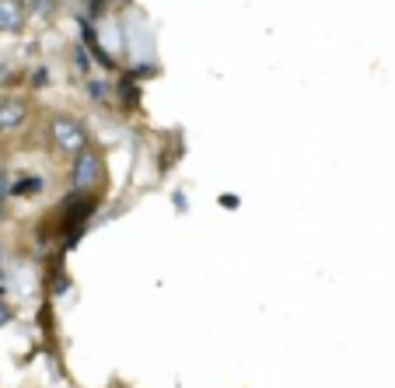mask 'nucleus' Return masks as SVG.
I'll return each mask as SVG.
<instances>
[{
  "label": "nucleus",
  "instance_id": "8",
  "mask_svg": "<svg viewBox=\"0 0 395 388\" xmlns=\"http://www.w3.org/2000/svg\"><path fill=\"white\" fill-rule=\"evenodd\" d=\"M74 57H77V67H81V70H91V60H88V53H84V50H77Z\"/></svg>",
  "mask_w": 395,
  "mask_h": 388
},
{
  "label": "nucleus",
  "instance_id": "10",
  "mask_svg": "<svg viewBox=\"0 0 395 388\" xmlns=\"http://www.w3.org/2000/svg\"><path fill=\"white\" fill-rule=\"evenodd\" d=\"M221 207H238V196H221Z\"/></svg>",
  "mask_w": 395,
  "mask_h": 388
},
{
  "label": "nucleus",
  "instance_id": "2",
  "mask_svg": "<svg viewBox=\"0 0 395 388\" xmlns=\"http://www.w3.org/2000/svg\"><path fill=\"white\" fill-rule=\"evenodd\" d=\"M102 179H105V161L98 151L84 147L81 154H74V189L77 193H91Z\"/></svg>",
  "mask_w": 395,
  "mask_h": 388
},
{
  "label": "nucleus",
  "instance_id": "5",
  "mask_svg": "<svg viewBox=\"0 0 395 388\" xmlns=\"http://www.w3.org/2000/svg\"><path fill=\"white\" fill-rule=\"evenodd\" d=\"M39 189H43V182L29 175V179H22V182L15 186V196H29V193H39Z\"/></svg>",
  "mask_w": 395,
  "mask_h": 388
},
{
  "label": "nucleus",
  "instance_id": "4",
  "mask_svg": "<svg viewBox=\"0 0 395 388\" xmlns=\"http://www.w3.org/2000/svg\"><path fill=\"white\" fill-rule=\"evenodd\" d=\"M25 4L22 0H0V32H22Z\"/></svg>",
  "mask_w": 395,
  "mask_h": 388
},
{
  "label": "nucleus",
  "instance_id": "3",
  "mask_svg": "<svg viewBox=\"0 0 395 388\" xmlns=\"http://www.w3.org/2000/svg\"><path fill=\"white\" fill-rule=\"evenodd\" d=\"M29 119V105L22 98H0V133H15Z\"/></svg>",
  "mask_w": 395,
  "mask_h": 388
},
{
  "label": "nucleus",
  "instance_id": "1",
  "mask_svg": "<svg viewBox=\"0 0 395 388\" xmlns=\"http://www.w3.org/2000/svg\"><path fill=\"white\" fill-rule=\"evenodd\" d=\"M50 137H53V144H57L64 154H81V151L91 144V140H88V130H84L74 116H53Z\"/></svg>",
  "mask_w": 395,
  "mask_h": 388
},
{
  "label": "nucleus",
  "instance_id": "11",
  "mask_svg": "<svg viewBox=\"0 0 395 388\" xmlns=\"http://www.w3.org/2000/svg\"><path fill=\"white\" fill-rule=\"evenodd\" d=\"M0 322H11V308L8 304H0Z\"/></svg>",
  "mask_w": 395,
  "mask_h": 388
},
{
  "label": "nucleus",
  "instance_id": "6",
  "mask_svg": "<svg viewBox=\"0 0 395 388\" xmlns=\"http://www.w3.org/2000/svg\"><path fill=\"white\" fill-rule=\"evenodd\" d=\"M88 91H91L95 102H109V88H105L102 81H88Z\"/></svg>",
  "mask_w": 395,
  "mask_h": 388
},
{
  "label": "nucleus",
  "instance_id": "9",
  "mask_svg": "<svg viewBox=\"0 0 395 388\" xmlns=\"http://www.w3.org/2000/svg\"><path fill=\"white\" fill-rule=\"evenodd\" d=\"M4 196H8V172L0 168V200H4Z\"/></svg>",
  "mask_w": 395,
  "mask_h": 388
},
{
  "label": "nucleus",
  "instance_id": "7",
  "mask_svg": "<svg viewBox=\"0 0 395 388\" xmlns=\"http://www.w3.org/2000/svg\"><path fill=\"white\" fill-rule=\"evenodd\" d=\"M32 4H36V8H32L36 15H50V11H53V0H32Z\"/></svg>",
  "mask_w": 395,
  "mask_h": 388
}]
</instances>
